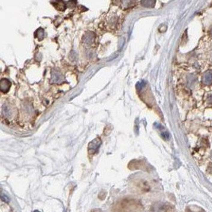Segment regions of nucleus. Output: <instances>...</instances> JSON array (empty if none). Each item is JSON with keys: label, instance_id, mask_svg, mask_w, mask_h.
<instances>
[{"label": "nucleus", "instance_id": "5", "mask_svg": "<svg viewBox=\"0 0 212 212\" xmlns=\"http://www.w3.org/2000/svg\"><path fill=\"white\" fill-rule=\"evenodd\" d=\"M211 35H212V29H211Z\"/></svg>", "mask_w": 212, "mask_h": 212}, {"label": "nucleus", "instance_id": "4", "mask_svg": "<svg viewBox=\"0 0 212 212\" xmlns=\"http://www.w3.org/2000/svg\"><path fill=\"white\" fill-rule=\"evenodd\" d=\"M75 6H76V2H75L74 0H72V1H70V2H68V3H67V7H70V8L74 7Z\"/></svg>", "mask_w": 212, "mask_h": 212}, {"label": "nucleus", "instance_id": "1", "mask_svg": "<svg viewBox=\"0 0 212 212\" xmlns=\"http://www.w3.org/2000/svg\"><path fill=\"white\" fill-rule=\"evenodd\" d=\"M202 83L204 85H211L212 84V71L209 70L206 72L202 76Z\"/></svg>", "mask_w": 212, "mask_h": 212}, {"label": "nucleus", "instance_id": "2", "mask_svg": "<svg viewBox=\"0 0 212 212\" xmlns=\"http://www.w3.org/2000/svg\"><path fill=\"white\" fill-rule=\"evenodd\" d=\"M52 3L53 4L56 9L61 10V11H64L66 9V7H67V4L64 3L63 0H55V1H52Z\"/></svg>", "mask_w": 212, "mask_h": 212}, {"label": "nucleus", "instance_id": "3", "mask_svg": "<svg viewBox=\"0 0 212 212\" xmlns=\"http://www.w3.org/2000/svg\"><path fill=\"white\" fill-rule=\"evenodd\" d=\"M142 7L147 8H154L155 7L156 0H142L141 2Z\"/></svg>", "mask_w": 212, "mask_h": 212}]
</instances>
